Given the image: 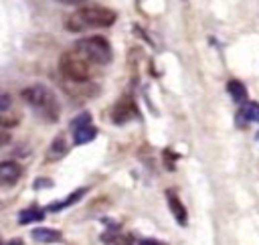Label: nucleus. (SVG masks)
I'll list each match as a JSON object with an SVG mask.
<instances>
[{
  "instance_id": "1",
  "label": "nucleus",
  "mask_w": 259,
  "mask_h": 245,
  "mask_svg": "<svg viewBox=\"0 0 259 245\" xmlns=\"http://www.w3.org/2000/svg\"><path fill=\"white\" fill-rule=\"evenodd\" d=\"M115 18V12L105 6H81L67 18L65 28L71 32H81L87 28H105L111 26Z\"/></svg>"
},
{
  "instance_id": "2",
  "label": "nucleus",
  "mask_w": 259,
  "mask_h": 245,
  "mask_svg": "<svg viewBox=\"0 0 259 245\" xmlns=\"http://www.w3.org/2000/svg\"><path fill=\"white\" fill-rule=\"evenodd\" d=\"M20 97L30 105L34 107L40 115H45L49 121H57L59 119V101L55 97V93L47 87V85H28L20 91Z\"/></svg>"
},
{
  "instance_id": "3",
  "label": "nucleus",
  "mask_w": 259,
  "mask_h": 245,
  "mask_svg": "<svg viewBox=\"0 0 259 245\" xmlns=\"http://www.w3.org/2000/svg\"><path fill=\"white\" fill-rule=\"evenodd\" d=\"M59 69H61V73L69 79V81H73V83H87L89 79H91V75H93V71H91V61H87L81 53H77V51H67V53H63L61 55V59H59Z\"/></svg>"
},
{
  "instance_id": "4",
  "label": "nucleus",
  "mask_w": 259,
  "mask_h": 245,
  "mask_svg": "<svg viewBox=\"0 0 259 245\" xmlns=\"http://www.w3.org/2000/svg\"><path fill=\"white\" fill-rule=\"evenodd\" d=\"M75 51L95 65H105L111 61V47L103 36H85L75 43Z\"/></svg>"
},
{
  "instance_id": "5",
  "label": "nucleus",
  "mask_w": 259,
  "mask_h": 245,
  "mask_svg": "<svg viewBox=\"0 0 259 245\" xmlns=\"http://www.w3.org/2000/svg\"><path fill=\"white\" fill-rule=\"evenodd\" d=\"M136 117H138V105L130 95L117 99V103L111 107V119L115 124H125V121L136 119Z\"/></svg>"
},
{
  "instance_id": "6",
  "label": "nucleus",
  "mask_w": 259,
  "mask_h": 245,
  "mask_svg": "<svg viewBox=\"0 0 259 245\" xmlns=\"http://www.w3.org/2000/svg\"><path fill=\"white\" fill-rule=\"evenodd\" d=\"M22 176V166L18 162H12V160H4L0 162V182H16L18 178Z\"/></svg>"
},
{
  "instance_id": "7",
  "label": "nucleus",
  "mask_w": 259,
  "mask_h": 245,
  "mask_svg": "<svg viewBox=\"0 0 259 245\" xmlns=\"http://www.w3.org/2000/svg\"><path fill=\"white\" fill-rule=\"evenodd\" d=\"M166 198H168V207H170V213L174 215V219L178 221V225H186V209L182 205V200L176 196V192H166Z\"/></svg>"
},
{
  "instance_id": "8",
  "label": "nucleus",
  "mask_w": 259,
  "mask_h": 245,
  "mask_svg": "<svg viewBox=\"0 0 259 245\" xmlns=\"http://www.w3.org/2000/svg\"><path fill=\"white\" fill-rule=\"evenodd\" d=\"M32 239L38 243H55L61 239V233L55 229H49V227H38L32 231Z\"/></svg>"
},
{
  "instance_id": "9",
  "label": "nucleus",
  "mask_w": 259,
  "mask_h": 245,
  "mask_svg": "<svg viewBox=\"0 0 259 245\" xmlns=\"http://www.w3.org/2000/svg\"><path fill=\"white\" fill-rule=\"evenodd\" d=\"M227 89H229V93H231V97H233L235 103H245L247 101V89H245V85L241 81L231 79L227 83Z\"/></svg>"
},
{
  "instance_id": "10",
  "label": "nucleus",
  "mask_w": 259,
  "mask_h": 245,
  "mask_svg": "<svg viewBox=\"0 0 259 245\" xmlns=\"http://www.w3.org/2000/svg\"><path fill=\"white\" fill-rule=\"evenodd\" d=\"M65 154H67V142H65L63 136H57V138L53 140L51 148H49L47 158H49V160H59V158H63Z\"/></svg>"
},
{
  "instance_id": "11",
  "label": "nucleus",
  "mask_w": 259,
  "mask_h": 245,
  "mask_svg": "<svg viewBox=\"0 0 259 245\" xmlns=\"http://www.w3.org/2000/svg\"><path fill=\"white\" fill-rule=\"evenodd\" d=\"M95 136H97V128H93V126H85V128L73 132V142L81 146V144H87V142L95 140Z\"/></svg>"
},
{
  "instance_id": "12",
  "label": "nucleus",
  "mask_w": 259,
  "mask_h": 245,
  "mask_svg": "<svg viewBox=\"0 0 259 245\" xmlns=\"http://www.w3.org/2000/svg\"><path fill=\"white\" fill-rule=\"evenodd\" d=\"M42 217H45V211L32 207V209H26V211L20 213L18 223H20V225H26V223H32V221H42Z\"/></svg>"
},
{
  "instance_id": "13",
  "label": "nucleus",
  "mask_w": 259,
  "mask_h": 245,
  "mask_svg": "<svg viewBox=\"0 0 259 245\" xmlns=\"http://www.w3.org/2000/svg\"><path fill=\"white\" fill-rule=\"evenodd\" d=\"M241 115L249 121H259V103L257 101H245L241 107Z\"/></svg>"
},
{
  "instance_id": "14",
  "label": "nucleus",
  "mask_w": 259,
  "mask_h": 245,
  "mask_svg": "<svg viewBox=\"0 0 259 245\" xmlns=\"http://www.w3.org/2000/svg\"><path fill=\"white\" fill-rule=\"evenodd\" d=\"M85 126H91V113H81V115H77L73 121H71V130L75 132V130H81V128H85Z\"/></svg>"
},
{
  "instance_id": "15",
  "label": "nucleus",
  "mask_w": 259,
  "mask_h": 245,
  "mask_svg": "<svg viewBox=\"0 0 259 245\" xmlns=\"http://www.w3.org/2000/svg\"><path fill=\"white\" fill-rule=\"evenodd\" d=\"M101 239H103V243H107V245H123V243H125V239H123L121 235H117V233H107V235H103Z\"/></svg>"
},
{
  "instance_id": "16",
  "label": "nucleus",
  "mask_w": 259,
  "mask_h": 245,
  "mask_svg": "<svg viewBox=\"0 0 259 245\" xmlns=\"http://www.w3.org/2000/svg\"><path fill=\"white\" fill-rule=\"evenodd\" d=\"M16 124H18V119H16V117L0 115V128H12V126H16Z\"/></svg>"
},
{
  "instance_id": "17",
  "label": "nucleus",
  "mask_w": 259,
  "mask_h": 245,
  "mask_svg": "<svg viewBox=\"0 0 259 245\" xmlns=\"http://www.w3.org/2000/svg\"><path fill=\"white\" fill-rule=\"evenodd\" d=\"M8 107H10V97L0 91V111H6Z\"/></svg>"
},
{
  "instance_id": "18",
  "label": "nucleus",
  "mask_w": 259,
  "mask_h": 245,
  "mask_svg": "<svg viewBox=\"0 0 259 245\" xmlns=\"http://www.w3.org/2000/svg\"><path fill=\"white\" fill-rule=\"evenodd\" d=\"M6 144H10V134L6 130H0V148L6 146Z\"/></svg>"
},
{
  "instance_id": "19",
  "label": "nucleus",
  "mask_w": 259,
  "mask_h": 245,
  "mask_svg": "<svg viewBox=\"0 0 259 245\" xmlns=\"http://www.w3.org/2000/svg\"><path fill=\"white\" fill-rule=\"evenodd\" d=\"M57 2H61V4H67V6H81V4H85L87 0H57Z\"/></svg>"
},
{
  "instance_id": "20",
  "label": "nucleus",
  "mask_w": 259,
  "mask_h": 245,
  "mask_svg": "<svg viewBox=\"0 0 259 245\" xmlns=\"http://www.w3.org/2000/svg\"><path fill=\"white\" fill-rule=\"evenodd\" d=\"M140 245H164V243H160V241H154V239H144Z\"/></svg>"
}]
</instances>
